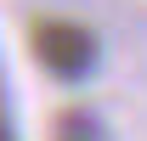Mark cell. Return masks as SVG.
<instances>
[{
    "mask_svg": "<svg viewBox=\"0 0 147 141\" xmlns=\"http://www.w3.org/2000/svg\"><path fill=\"white\" fill-rule=\"evenodd\" d=\"M28 51H34V62L51 73V79L85 85V79L96 73L102 45H96V34L85 28V23H74V17H34L28 23Z\"/></svg>",
    "mask_w": 147,
    "mask_h": 141,
    "instance_id": "cell-1",
    "label": "cell"
},
{
    "mask_svg": "<svg viewBox=\"0 0 147 141\" xmlns=\"http://www.w3.org/2000/svg\"><path fill=\"white\" fill-rule=\"evenodd\" d=\"M51 141H108V124L96 119V107L68 102L51 113Z\"/></svg>",
    "mask_w": 147,
    "mask_h": 141,
    "instance_id": "cell-2",
    "label": "cell"
}]
</instances>
